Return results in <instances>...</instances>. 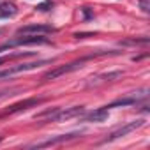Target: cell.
Masks as SVG:
<instances>
[{
    "label": "cell",
    "instance_id": "obj_1",
    "mask_svg": "<svg viewBox=\"0 0 150 150\" xmlns=\"http://www.w3.org/2000/svg\"><path fill=\"white\" fill-rule=\"evenodd\" d=\"M85 113L83 106H72V108H51L46 110L39 115H35V118H41L44 122H64V120H71V118H76L81 117Z\"/></svg>",
    "mask_w": 150,
    "mask_h": 150
},
{
    "label": "cell",
    "instance_id": "obj_2",
    "mask_svg": "<svg viewBox=\"0 0 150 150\" xmlns=\"http://www.w3.org/2000/svg\"><path fill=\"white\" fill-rule=\"evenodd\" d=\"M90 58H94V55H90V57H83V58L74 60V62H69V64H65V65H58V67H55V69L44 72L42 80H57V78L64 76V74H69V72H72V71H76V69L83 67V64H85L87 60H90Z\"/></svg>",
    "mask_w": 150,
    "mask_h": 150
},
{
    "label": "cell",
    "instance_id": "obj_3",
    "mask_svg": "<svg viewBox=\"0 0 150 150\" xmlns=\"http://www.w3.org/2000/svg\"><path fill=\"white\" fill-rule=\"evenodd\" d=\"M50 42L51 41L44 35H25V37H18L0 44V53H4L6 50H11L14 46H39V44H50Z\"/></svg>",
    "mask_w": 150,
    "mask_h": 150
},
{
    "label": "cell",
    "instance_id": "obj_4",
    "mask_svg": "<svg viewBox=\"0 0 150 150\" xmlns=\"http://www.w3.org/2000/svg\"><path fill=\"white\" fill-rule=\"evenodd\" d=\"M44 64H51V60H37V62H28V64H20V65H14V67H9V69H4L0 71V80L2 78H9V76H14L18 72H25V71H32V69H37Z\"/></svg>",
    "mask_w": 150,
    "mask_h": 150
},
{
    "label": "cell",
    "instance_id": "obj_5",
    "mask_svg": "<svg viewBox=\"0 0 150 150\" xmlns=\"http://www.w3.org/2000/svg\"><path fill=\"white\" fill-rule=\"evenodd\" d=\"M141 125H145V120L143 118H139V120H134V122H129V124H125L124 127H118L117 131H113L103 143H111V141H115V139H118V138H122V136H125V134H129V132H132V131H136V129H139Z\"/></svg>",
    "mask_w": 150,
    "mask_h": 150
},
{
    "label": "cell",
    "instance_id": "obj_6",
    "mask_svg": "<svg viewBox=\"0 0 150 150\" xmlns=\"http://www.w3.org/2000/svg\"><path fill=\"white\" fill-rule=\"evenodd\" d=\"M124 76L122 71H111V72H103V74H97V76H92L88 81H87V87H97V85H103V83H110V81H117Z\"/></svg>",
    "mask_w": 150,
    "mask_h": 150
},
{
    "label": "cell",
    "instance_id": "obj_7",
    "mask_svg": "<svg viewBox=\"0 0 150 150\" xmlns=\"http://www.w3.org/2000/svg\"><path fill=\"white\" fill-rule=\"evenodd\" d=\"M55 28L50 27V25H39V23H32V25H27V27H21L18 30V34H23V35H44V34H53Z\"/></svg>",
    "mask_w": 150,
    "mask_h": 150
},
{
    "label": "cell",
    "instance_id": "obj_8",
    "mask_svg": "<svg viewBox=\"0 0 150 150\" xmlns=\"http://www.w3.org/2000/svg\"><path fill=\"white\" fill-rule=\"evenodd\" d=\"M41 103H42V99H25V101H21V103L11 106V108L6 110L4 113H0V118H2V117H7V115H14V113H18V111H25V110H28V108H32V106L41 104Z\"/></svg>",
    "mask_w": 150,
    "mask_h": 150
},
{
    "label": "cell",
    "instance_id": "obj_9",
    "mask_svg": "<svg viewBox=\"0 0 150 150\" xmlns=\"http://www.w3.org/2000/svg\"><path fill=\"white\" fill-rule=\"evenodd\" d=\"M81 132H71V134H60V136H55V138H50L46 141H41V143H35V145H30V146H35V148H42V146H53V145H58V143H65V141H71L74 138H78Z\"/></svg>",
    "mask_w": 150,
    "mask_h": 150
},
{
    "label": "cell",
    "instance_id": "obj_10",
    "mask_svg": "<svg viewBox=\"0 0 150 150\" xmlns=\"http://www.w3.org/2000/svg\"><path fill=\"white\" fill-rule=\"evenodd\" d=\"M108 113H110V110L103 106V108H97L90 113H83L81 117H83L85 122H104L108 118Z\"/></svg>",
    "mask_w": 150,
    "mask_h": 150
},
{
    "label": "cell",
    "instance_id": "obj_11",
    "mask_svg": "<svg viewBox=\"0 0 150 150\" xmlns=\"http://www.w3.org/2000/svg\"><path fill=\"white\" fill-rule=\"evenodd\" d=\"M16 13H18V9H16L14 4H11V2H2V4H0V16H2V18L14 16Z\"/></svg>",
    "mask_w": 150,
    "mask_h": 150
},
{
    "label": "cell",
    "instance_id": "obj_12",
    "mask_svg": "<svg viewBox=\"0 0 150 150\" xmlns=\"http://www.w3.org/2000/svg\"><path fill=\"white\" fill-rule=\"evenodd\" d=\"M34 53L32 51H16V53H9V55H4L2 58H0V64L2 62H7V60H16V58H25V57H32Z\"/></svg>",
    "mask_w": 150,
    "mask_h": 150
},
{
    "label": "cell",
    "instance_id": "obj_13",
    "mask_svg": "<svg viewBox=\"0 0 150 150\" xmlns=\"http://www.w3.org/2000/svg\"><path fill=\"white\" fill-rule=\"evenodd\" d=\"M124 46H134V44H148V37H143V39H127V41H122Z\"/></svg>",
    "mask_w": 150,
    "mask_h": 150
},
{
    "label": "cell",
    "instance_id": "obj_14",
    "mask_svg": "<svg viewBox=\"0 0 150 150\" xmlns=\"http://www.w3.org/2000/svg\"><path fill=\"white\" fill-rule=\"evenodd\" d=\"M53 7V2L51 0H46V2H41V4H37V7H35V11H41V13H46V11H50Z\"/></svg>",
    "mask_w": 150,
    "mask_h": 150
},
{
    "label": "cell",
    "instance_id": "obj_15",
    "mask_svg": "<svg viewBox=\"0 0 150 150\" xmlns=\"http://www.w3.org/2000/svg\"><path fill=\"white\" fill-rule=\"evenodd\" d=\"M139 7L143 13H150V4H148V0H139Z\"/></svg>",
    "mask_w": 150,
    "mask_h": 150
},
{
    "label": "cell",
    "instance_id": "obj_16",
    "mask_svg": "<svg viewBox=\"0 0 150 150\" xmlns=\"http://www.w3.org/2000/svg\"><path fill=\"white\" fill-rule=\"evenodd\" d=\"M2 139H4V138H2V136H0V141H2Z\"/></svg>",
    "mask_w": 150,
    "mask_h": 150
},
{
    "label": "cell",
    "instance_id": "obj_17",
    "mask_svg": "<svg viewBox=\"0 0 150 150\" xmlns=\"http://www.w3.org/2000/svg\"><path fill=\"white\" fill-rule=\"evenodd\" d=\"M2 96H6V94H0V97H2Z\"/></svg>",
    "mask_w": 150,
    "mask_h": 150
}]
</instances>
